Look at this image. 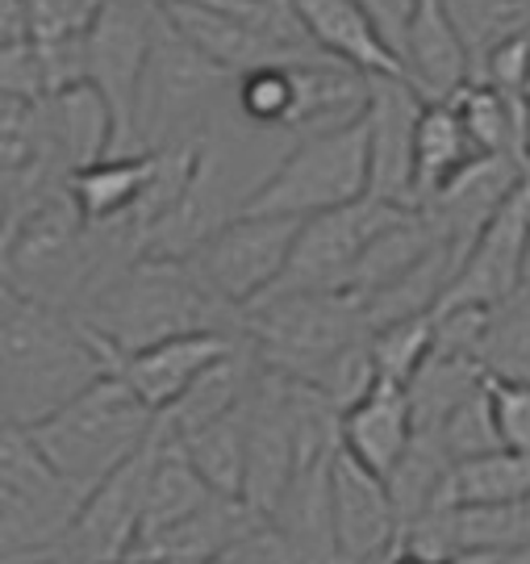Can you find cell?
Listing matches in <instances>:
<instances>
[{"instance_id": "obj_1", "label": "cell", "mask_w": 530, "mask_h": 564, "mask_svg": "<svg viewBox=\"0 0 530 564\" xmlns=\"http://www.w3.org/2000/svg\"><path fill=\"white\" fill-rule=\"evenodd\" d=\"M104 351H143L180 335H239V314L222 305L184 260H130L71 314Z\"/></svg>"}, {"instance_id": "obj_2", "label": "cell", "mask_w": 530, "mask_h": 564, "mask_svg": "<svg viewBox=\"0 0 530 564\" xmlns=\"http://www.w3.org/2000/svg\"><path fill=\"white\" fill-rule=\"evenodd\" d=\"M101 377V351L76 318L34 302L0 314V419L34 426Z\"/></svg>"}, {"instance_id": "obj_3", "label": "cell", "mask_w": 530, "mask_h": 564, "mask_svg": "<svg viewBox=\"0 0 530 564\" xmlns=\"http://www.w3.org/2000/svg\"><path fill=\"white\" fill-rule=\"evenodd\" d=\"M225 118H234V76L197 55L164 13L134 97V151L205 142Z\"/></svg>"}, {"instance_id": "obj_4", "label": "cell", "mask_w": 530, "mask_h": 564, "mask_svg": "<svg viewBox=\"0 0 530 564\" xmlns=\"http://www.w3.org/2000/svg\"><path fill=\"white\" fill-rule=\"evenodd\" d=\"M151 431L155 414L109 372L30 426L42 460L51 464V473L76 498H84L101 477L130 460L151 440Z\"/></svg>"}, {"instance_id": "obj_5", "label": "cell", "mask_w": 530, "mask_h": 564, "mask_svg": "<svg viewBox=\"0 0 530 564\" xmlns=\"http://www.w3.org/2000/svg\"><path fill=\"white\" fill-rule=\"evenodd\" d=\"M367 197V126L364 113L292 139L276 167L251 184L239 214L306 223Z\"/></svg>"}, {"instance_id": "obj_6", "label": "cell", "mask_w": 530, "mask_h": 564, "mask_svg": "<svg viewBox=\"0 0 530 564\" xmlns=\"http://www.w3.org/2000/svg\"><path fill=\"white\" fill-rule=\"evenodd\" d=\"M367 335L364 310L347 293H267L239 314V339L251 360L301 384Z\"/></svg>"}, {"instance_id": "obj_7", "label": "cell", "mask_w": 530, "mask_h": 564, "mask_svg": "<svg viewBox=\"0 0 530 564\" xmlns=\"http://www.w3.org/2000/svg\"><path fill=\"white\" fill-rule=\"evenodd\" d=\"M401 214H413V209H393L385 202L360 197V202L343 205V209L306 218L297 226L285 276L276 281L272 293H347L364 251Z\"/></svg>"}, {"instance_id": "obj_8", "label": "cell", "mask_w": 530, "mask_h": 564, "mask_svg": "<svg viewBox=\"0 0 530 564\" xmlns=\"http://www.w3.org/2000/svg\"><path fill=\"white\" fill-rule=\"evenodd\" d=\"M297 226L288 218H255V214H239L213 235L209 242H201L188 268L197 272V281L218 297L222 305H230L234 314H243L246 305H255L260 297H267L276 281L285 276L288 251L297 239Z\"/></svg>"}, {"instance_id": "obj_9", "label": "cell", "mask_w": 530, "mask_h": 564, "mask_svg": "<svg viewBox=\"0 0 530 564\" xmlns=\"http://www.w3.org/2000/svg\"><path fill=\"white\" fill-rule=\"evenodd\" d=\"M164 9L146 0H104L84 34V80L104 97L118 126V155H134V97Z\"/></svg>"}, {"instance_id": "obj_10", "label": "cell", "mask_w": 530, "mask_h": 564, "mask_svg": "<svg viewBox=\"0 0 530 564\" xmlns=\"http://www.w3.org/2000/svg\"><path fill=\"white\" fill-rule=\"evenodd\" d=\"M159 435L151 431L130 460H122L109 477L92 485L80 498L76 514L67 519L59 535V552L71 564H122L125 552L139 540L146 506V481H151V464H155Z\"/></svg>"}, {"instance_id": "obj_11", "label": "cell", "mask_w": 530, "mask_h": 564, "mask_svg": "<svg viewBox=\"0 0 530 564\" xmlns=\"http://www.w3.org/2000/svg\"><path fill=\"white\" fill-rule=\"evenodd\" d=\"M530 263V172L522 184L514 188L506 202L497 205L485 230L472 239L464 260L451 276L443 302L434 310H455V305H472V310H497L506 305L527 281Z\"/></svg>"}, {"instance_id": "obj_12", "label": "cell", "mask_w": 530, "mask_h": 564, "mask_svg": "<svg viewBox=\"0 0 530 564\" xmlns=\"http://www.w3.org/2000/svg\"><path fill=\"white\" fill-rule=\"evenodd\" d=\"M234 347H239V335H218V330L164 339V343H155V347H143V351H125V356L104 351L101 343H97V351H101V360H104V372L118 377L155 419L167 414V410L180 402L184 393L201 381L213 364L225 360Z\"/></svg>"}, {"instance_id": "obj_13", "label": "cell", "mask_w": 530, "mask_h": 564, "mask_svg": "<svg viewBox=\"0 0 530 564\" xmlns=\"http://www.w3.org/2000/svg\"><path fill=\"white\" fill-rule=\"evenodd\" d=\"M422 101L406 80H367V197L393 209L413 205V130Z\"/></svg>"}, {"instance_id": "obj_14", "label": "cell", "mask_w": 530, "mask_h": 564, "mask_svg": "<svg viewBox=\"0 0 530 564\" xmlns=\"http://www.w3.org/2000/svg\"><path fill=\"white\" fill-rule=\"evenodd\" d=\"M330 531L334 564H380L401 544V523L385 481L351 460L343 447L330 464Z\"/></svg>"}, {"instance_id": "obj_15", "label": "cell", "mask_w": 530, "mask_h": 564, "mask_svg": "<svg viewBox=\"0 0 530 564\" xmlns=\"http://www.w3.org/2000/svg\"><path fill=\"white\" fill-rule=\"evenodd\" d=\"M401 80L418 93L422 105L451 101L464 84H472V55L443 0H413L397 42Z\"/></svg>"}, {"instance_id": "obj_16", "label": "cell", "mask_w": 530, "mask_h": 564, "mask_svg": "<svg viewBox=\"0 0 530 564\" xmlns=\"http://www.w3.org/2000/svg\"><path fill=\"white\" fill-rule=\"evenodd\" d=\"M318 55L360 72L364 80H401V59L372 25L360 4L351 0H292Z\"/></svg>"}, {"instance_id": "obj_17", "label": "cell", "mask_w": 530, "mask_h": 564, "mask_svg": "<svg viewBox=\"0 0 530 564\" xmlns=\"http://www.w3.org/2000/svg\"><path fill=\"white\" fill-rule=\"evenodd\" d=\"M409 440H413V423H409L406 389L380 377L360 402L339 414V447L355 464H364L367 473H376L380 481L406 456Z\"/></svg>"}, {"instance_id": "obj_18", "label": "cell", "mask_w": 530, "mask_h": 564, "mask_svg": "<svg viewBox=\"0 0 530 564\" xmlns=\"http://www.w3.org/2000/svg\"><path fill=\"white\" fill-rule=\"evenodd\" d=\"M255 527H264L243 502L234 498H213L201 514L184 519V523L143 535L139 544L125 552L122 564H209L222 556L230 544H239Z\"/></svg>"}, {"instance_id": "obj_19", "label": "cell", "mask_w": 530, "mask_h": 564, "mask_svg": "<svg viewBox=\"0 0 530 564\" xmlns=\"http://www.w3.org/2000/svg\"><path fill=\"white\" fill-rule=\"evenodd\" d=\"M42 121H46V139H51V155L63 172H80L92 163L118 155V126L104 97L92 84H71L55 93L51 101H42Z\"/></svg>"}, {"instance_id": "obj_20", "label": "cell", "mask_w": 530, "mask_h": 564, "mask_svg": "<svg viewBox=\"0 0 530 564\" xmlns=\"http://www.w3.org/2000/svg\"><path fill=\"white\" fill-rule=\"evenodd\" d=\"M334 456L301 464L264 523L280 535V544L292 552L297 564H334V531H330V464Z\"/></svg>"}, {"instance_id": "obj_21", "label": "cell", "mask_w": 530, "mask_h": 564, "mask_svg": "<svg viewBox=\"0 0 530 564\" xmlns=\"http://www.w3.org/2000/svg\"><path fill=\"white\" fill-rule=\"evenodd\" d=\"M55 176H67V172L51 155L42 105L0 93V223L30 188Z\"/></svg>"}, {"instance_id": "obj_22", "label": "cell", "mask_w": 530, "mask_h": 564, "mask_svg": "<svg viewBox=\"0 0 530 564\" xmlns=\"http://www.w3.org/2000/svg\"><path fill=\"white\" fill-rule=\"evenodd\" d=\"M151 167H155V155L134 151V155H109L92 167L71 172L67 193H71V205L84 218V226L130 223V214H134V205L151 181Z\"/></svg>"}, {"instance_id": "obj_23", "label": "cell", "mask_w": 530, "mask_h": 564, "mask_svg": "<svg viewBox=\"0 0 530 564\" xmlns=\"http://www.w3.org/2000/svg\"><path fill=\"white\" fill-rule=\"evenodd\" d=\"M476 160H485V155H476L455 109L448 101L422 105L418 130H413V205L422 209L434 193H443Z\"/></svg>"}, {"instance_id": "obj_24", "label": "cell", "mask_w": 530, "mask_h": 564, "mask_svg": "<svg viewBox=\"0 0 530 564\" xmlns=\"http://www.w3.org/2000/svg\"><path fill=\"white\" fill-rule=\"evenodd\" d=\"M455 268H460V256L451 251L448 242H434L422 260L409 263L401 276H393L385 289H376L372 297L360 302L367 330L388 326V323H401V318L434 314V305L443 302L451 276H455Z\"/></svg>"}, {"instance_id": "obj_25", "label": "cell", "mask_w": 530, "mask_h": 564, "mask_svg": "<svg viewBox=\"0 0 530 564\" xmlns=\"http://www.w3.org/2000/svg\"><path fill=\"white\" fill-rule=\"evenodd\" d=\"M155 435H159V447H155L151 481H146V506H143L139 540L184 523V519H192V514H201L205 506L218 498V494L201 481V473L184 460V452L176 447V440H167L159 426H155ZM139 540H134V544H139Z\"/></svg>"}, {"instance_id": "obj_26", "label": "cell", "mask_w": 530, "mask_h": 564, "mask_svg": "<svg viewBox=\"0 0 530 564\" xmlns=\"http://www.w3.org/2000/svg\"><path fill=\"white\" fill-rule=\"evenodd\" d=\"M251 381H255V360H251V351H246L243 339H239V347H234L225 360L213 364L201 381L184 393L180 402L155 419V426H159L164 435H172V440H176V435H188V431H197V426L213 423V419H222L230 410H239Z\"/></svg>"}, {"instance_id": "obj_27", "label": "cell", "mask_w": 530, "mask_h": 564, "mask_svg": "<svg viewBox=\"0 0 530 564\" xmlns=\"http://www.w3.org/2000/svg\"><path fill=\"white\" fill-rule=\"evenodd\" d=\"M522 498H530V456L501 447L476 460L451 464L439 506L472 510V506H510Z\"/></svg>"}, {"instance_id": "obj_28", "label": "cell", "mask_w": 530, "mask_h": 564, "mask_svg": "<svg viewBox=\"0 0 530 564\" xmlns=\"http://www.w3.org/2000/svg\"><path fill=\"white\" fill-rule=\"evenodd\" d=\"M176 447H180L184 460L201 473V481L218 498L243 502V464H246L243 405L222 414V419H213V423L197 426V431H188V435H176Z\"/></svg>"}, {"instance_id": "obj_29", "label": "cell", "mask_w": 530, "mask_h": 564, "mask_svg": "<svg viewBox=\"0 0 530 564\" xmlns=\"http://www.w3.org/2000/svg\"><path fill=\"white\" fill-rule=\"evenodd\" d=\"M481 381H485V368L476 360H460V356H439V351H430L427 364H422V368L413 372V381L406 384L413 435H439L443 419L468 398L472 389H481Z\"/></svg>"}, {"instance_id": "obj_30", "label": "cell", "mask_w": 530, "mask_h": 564, "mask_svg": "<svg viewBox=\"0 0 530 564\" xmlns=\"http://www.w3.org/2000/svg\"><path fill=\"white\" fill-rule=\"evenodd\" d=\"M0 494L55 506L63 514H76V506H80V498L51 473V464L42 460L30 426L13 423V419H0Z\"/></svg>"}, {"instance_id": "obj_31", "label": "cell", "mask_w": 530, "mask_h": 564, "mask_svg": "<svg viewBox=\"0 0 530 564\" xmlns=\"http://www.w3.org/2000/svg\"><path fill=\"white\" fill-rule=\"evenodd\" d=\"M448 473H451V460L448 452H443V444L434 435H413L406 456L393 464V473L385 477L388 502L397 510V523L406 527L418 514L434 510L443 485H448Z\"/></svg>"}, {"instance_id": "obj_32", "label": "cell", "mask_w": 530, "mask_h": 564, "mask_svg": "<svg viewBox=\"0 0 530 564\" xmlns=\"http://www.w3.org/2000/svg\"><path fill=\"white\" fill-rule=\"evenodd\" d=\"M485 377L501 381H530V293L518 289L510 302L489 310V326L476 351Z\"/></svg>"}, {"instance_id": "obj_33", "label": "cell", "mask_w": 530, "mask_h": 564, "mask_svg": "<svg viewBox=\"0 0 530 564\" xmlns=\"http://www.w3.org/2000/svg\"><path fill=\"white\" fill-rule=\"evenodd\" d=\"M451 544L455 552H514L530 544V498L510 506H472L451 510Z\"/></svg>"}, {"instance_id": "obj_34", "label": "cell", "mask_w": 530, "mask_h": 564, "mask_svg": "<svg viewBox=\"0 0 530 564\" xmlns=\"http://www.w3.org/2000/svg\"><path fill=\"white\" fill-rule=\"evenodd\" d=\"M443 4L468 46L472 67L481 55H489L497 42L530 30V0H443Z\"/></svg>"}, {"instance_id": "obj_35", "label": "cell", "mask_w": 530, "mask_h": 564, "mask_svg": "<svg viewBox=\"0 0 530 564\" xmlns=\"http://www.w3.org/2000/svg\"><path fill=\"white\" fill-rule=\"evenodd\" d=\"M367 351L376 364V377L388 384L406 389L413 381V372L427 364V356L434 351V314L422 318H401V323L376 326L367 335Z\"/></svg>"}, {"instance_id": "obj_36", "label": "cell", "mask_w": 530, "mask_h": 564, "mask_svg": "<svg viewBox=\"0 0 530 564\" xmlns=\"http://www.w3.org/2000/svg\"><path fill=\"white\" fill-rule=\"evenodd\" d=\"M443 452H448L451 464L476 460V456H489V452H501V440H497V423H493L489 410V393H485V381L481 389H472L464 402L451 410L439 435H434Z\"/></svg>"}, {"instance_id": "obj_37", "label": "cell", "mask_w": 530, "mask_h": 564, "mask_svg": "<svg viewBox=\"0 0 530 564\" xmlns=\"http://www.w3.org/2000/svg\"><path fill=\"white\" fill-rule=\"evenodd\" d=\"M376 384V364H372V351H367V339L347 347V351H339L334 360L309 381V389L318 393V398H327V405L334 414H343L351 405L364 398L367 389Z\"/></svg>"}, {"instance_id": "obj_38", "label": "cell", "mask_w": 530, "mask_h": 564, "mask_svg": "<svg viewBox=\"0 0 530 564\" xmlns=\"http://www.w3.org/2000/svg\"><path fill=\"white\" fill-rule=\"evenodd\" d=\"M104 0H25L30 39L38 42H80L97 21Z\"/></svg>"}, {"instance_id": "obj_39", "label": "cell", "mask_w": 530, "mask_h": 564, "mask_svg": "<svg viewBox=\"0 0 530 564\" xmlns=\"http://www.w3.org/2000/svg\"><path fill=\"white\" fill-rule=\"evenodd\" d=\"M485 393H489V410L501 447L530 456V381L485 377Z\"/></svg>"}, {"instance_id": "obj_40", "label": "cell", "mask_w": 530, "mask_h": 564, "mask_svg": "<svg viewBox=\"0 0 530 564\" xmlns=\"http://www.w3.org/2000/svg\"><path fill=\"white\" fill-rule=\"evenodd\" d=\"M209 564H297L292 552L280 544V535L272 527H255L251 535H243L239 544H230L222 556H213Z\"/></svg>"}, {"instance_id": "obj_41", "label": "cell", "mask_w": 530, "mask_h": 564, "mask_svg": "<svg viewBox=\"0 0 530 564\" xmlns=\"http://www.w3.org/2000/svg\"><path fill=\"white\" fill-rule=\"evenodd\" d=\"M351 4H360L372 25L385 34V42L397 51V42H401V30H406V18L409 9H413V0H351Z\"/></svg>"}, {"instance_id": "obj_42", "label": "cell", "mask_w": 530, "mask_h": 564, "mask_svg": "<svg viewBox=\"0 0 530 564\" xmlns=\"http://www.w3.org/2000/svg\"><path fill=\"white\" fill-rule=\"evenodd\" d=\"M30 42V13L25 0H0V51Z\"/></svg>"}, {"instance_id": "obj_43", "label": "cell", "mask_w": 530, "mask_h": 564, "mask_svg": "<svg viewBox=\"0 0 530 564\" xmlns=\"http://www.w3.org/2000/svg\"><path fill=\"white\" fill-rule=\"evenodd\" d=\"M497 556L501 552H476V547H468V552H451L443 564H497Z\"/></svg>"}, {"instance_id": "obj_44", "label": "cell", "mask_w": 530, "mask_h": 564, "mask_svg": "<svg viewBox=\"0 0 530 564\" xmlns=\"http://www.w3.org/2000/svg\"><path fill=\"white\" fill-rule=\"evenodd\" d=\"M13 564H71V561H67L59 552V544H55L51 552H38V556H25V561H13Z\"/></svg>"}, {"instance_id": "obj_45", "label": "cell", "mask_w": 530, "mask_h": 564, "mask_svg": "<svg viewBox=\"0 0 530 564\" xmlns=\"http://www.w3.org/2000/svg\"><path fill=\"white\" fill-rule=\"evenodd\" d=\"M380 564H430V561H422V556H413V552H406V547L397 544V547H393V552H388V556H385V561H380Z\"/></svg>"}, {"instance_id": "obj_46", "label": "cell", "mask_w": 530, "mask_h": 564, "mask_svg": "<svg viewBox=\"0 0 530 564\" xmlns=\"http://www.w3.org/2000/svg\"><path fill=\"white\" fill-rule=\"evenodd\" d=\"M18 302H21V297L13 293V289H9V281H4V272H0V314H9V310H13Z\"/></svg>"}, {"instance_id": "obj_47", "label": "cell", "mask_w": 530, "mask_h": 564, "mask_svg": "<svg viewBox=\"0 0 530 564\" xmlns=\"http://www.w3.org/2000/svg\"><path fill=\"white\" fill-rule=\"evenodd\" d=\"M497 564H530V544L527 547H514V552H501Z\"/></svg>"}, {"instance_id": "obj_48", "label": "cell", "mask_w": 530, "mask_h": 564, "mask_svg": "<svg viewBox=\"0 0 530 564\" xmlns=\"http://www.w3.org/2000/svg\"><path fill=\"white\" fill-rule=\"evenodd\" d=\"M0 564H4V561H0Z\"/></svg>"}]
</instances>
